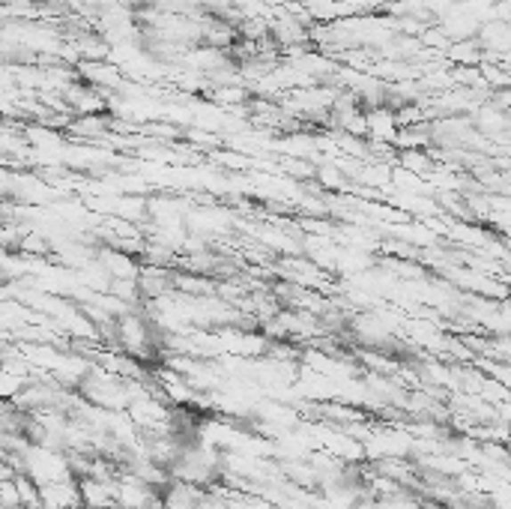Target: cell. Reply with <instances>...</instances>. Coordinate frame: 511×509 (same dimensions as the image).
Masks as SVG:
<instances>
[{"instance_id": "3957f363", "label": "cell", "mask_w": 511, "mask_h": 509, "mask_svg": "<svg viewBox=\"0 0 511 509\" xmlns=\"http://www.w3.org/2000/svg\"><path fill=\"white\" fill-rule=\"evenodd\" d=\"M314 180L320 183L323 189H345V171L341 168H335V165H320L314 174Z\"/></svg>"}, {"instance_id": "6da1fadb", "label": "cell", "mask_w": 511, "mask_h": 509, "mask_svg": "<svg viewBox=\"0 0 511 509\" xmlns=\"http://www.w3.org/2000/svg\"><path fill=\"white\" fill-rule=\"evenodd\" d=\"M475 39H479L484 57H506V54H511V21H506V19L484 21Z\"/></svg>"}, {"instance_id": "7a4b0ae2", "label": "cell", "mask_w": 511, "mask_h": 509, "mask_svg": "<svg viewBox=\"0 0 511 509\" xmlns=\"http://www.w3.org/2000/svg\"><path fill=\"white\" fill-rule=\"evenodd\" d=\"M398 117L392 108H374L368 111V138L371 141H383V144H392L398 135Z\"/></svg>"}]
</instances>
